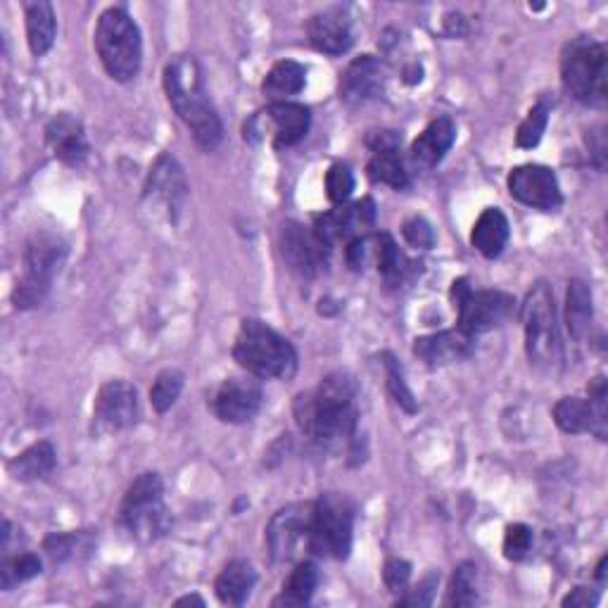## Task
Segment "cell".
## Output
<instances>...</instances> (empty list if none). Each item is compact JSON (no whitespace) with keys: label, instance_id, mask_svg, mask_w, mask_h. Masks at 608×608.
Listing matches in <instances>:
<instances>
[{"label":"cell","instance_id":"3957f363","mask_svg":"<svg viewBox=\"0 0 608 608\" xmlns=\"http://www.w3.org/2000/svg\"><path fill=\"white\" fill-rule=\"evenodd\" d=\"M233 357L254 378L291 380L297 371V352L281 333L258 318H245L233 343Z\"/></svg>","mask_w":608,"mask_h":608},{"label":"cell","instance_id":"52a82bcc","mask_svg":"<svg viewBox=\"0 0 608 608\" xmlns=\"http://www.w3.org/2000/svg\"><path fill=\"white\" fill-rule=\"evenodd\" d=\"M67 258L65 240L55 233H34L24 245V274L14 285L12 302L18 310H34L45 300L51 283Z\"/></svg>","mask_w":608,"mask_h":608},{"label":"cell","instance_id":"f546056e","mask_svg":"<svg viewBox=\"0 0 608 608\" xmlns=\"http://www.w3.org/2000/svg\"><path fill=\"white\" fill-rule=\"evenodd\" d=\"M304 84H307V72L293 60L276 62L264 78V95H269L274 103H285V98L297 95Z\"/></svg>","mask_w":608,"mask_h":608},{"label":"cell","instance_id":"cb8c5ba5","mask_svg":"<svg viewBox=\"0 0 608 608\" xmlns=\"http://www.w3.org/2000/svg\"><path fill=\"white\" fill-rule=\"evenodd\" d=\"M454 140H457V129L450 117H438L436 122H430L426 126V132L416 138L411 146L413 165H419L423 169H433L436 165L442 163L444 155L452 150Z\"/></svg>","mask_w":608,"mask_h":608},{"label":"cell","instance_id":"8fae6325","mask_svg":"<svg viewBox=\"0 0 608 608\" xmlns=\"http://www.w3.org/2000/svg\"><path fill=\"white\" fill-rule=\"evenodd\" d=\"M312 112L300 103H271L266 109L258 112L243 129L245 140L262 143L271 140L276 148H291L310 132Z\"/></svg>","mask_w":608,"mask_h":608},{"label":"cell","instance_id":"c3c4849f","mask_svg":"<svg viewBox=\"0 0 608 608\" xmlns=\"http://www.w3.org/2000/svg\"><path fill=\"white\" fill-rule=\"evenodd\" d=\"M606 564H608V556H604L601 558V562H599V568H597V578L604 583V578H606Z\"/></svg>","mask_w":608,"mask_h":608},{"label":"cell","instance_id":"4dcf8cb0","mask_svg":"<svg viewBox=\"0 0 608 608\" xmlns=\"http://www.w3.org/2000/svg\"><path fill=\"white\" fill-rule=\"evenodd\" d=\"M591 291L585 281H570L566 295V326L575 340H585L591 328Z\"/></svg>","mask_w":608,"mask_h":608},{"label":"cell","instance_id":"484cf974","mask_svg":"<svg viewBox=\"0 0 608 608\" xmlns=\"http://www.w3.org/2000/svg\"><path fill=\"white\" fill-rule=\"evenodd\" d=\"M24 18H27V41L31 53L36 57H43L55 43V34H57L55 10L51 3H45V0H36V3L27 6Z\"/></svg>","mask_w":608,"mask_h":608},{"label":"cell","instance_id":"5b68a950","mask_svg":"<svg viewBox=\"0 0 608 608\" xmlns=\"http://www.w3.org/2000/svg\"><path fill=\"white\" fill-rule=\"evenodd\" d=\"M608 55L606 45L595 39H573L562 53L564 91L583 105L604 107L608 101Z\"/></svg>","mask_w":608,"mask_h":608},{"label":"cell","instance_id":"836d02e7","mask_svg":"<svg viewBox=\"0 0 608 608\" xmlns=\"http://www.w3.org/2000/svg\"><path fill=\"white\" fill-rule=\"evenodd\" d=\"M473 604H478V566L463 562L452 575L450 591H447V606L467 608Z\"/></svg>","mask_w":608,"mask_h":608},{"label":"cell","instance_id":"ee69618b","mask_svg":"<svg viewBox=\"0 0 608 608\" xmlns=\"http://www.w3.org/2000/svg\"><path fill=\"white\" fill-rule=\"evenodd\" d=\"M438 583H440V575L438 573H430L419 587H416L413 591H409L407 597L399 599L397 606H428L430 601H433Z\"/></svg>","mask_w":608,"mask_h":608},{"label":"cell","instance_id":"d4e9b609","mask_svg":"<svg viewBox=\"0 0 608 608\" xmlns=\"http://www.w3.org/2000/svg\"><path fill=\"white\" fill-rule=\"evenodd\" d=\"M509 219L504 217L502 210L497 207H488V210L478 217L473 233H471V243L473 248L483 254L488 260L500 258L509 243Z\"/></svg>","mask_w":608,"mask_h":608},{"label":"cell","instance_id":"4fadbf2b","mask_svg":"<svg viewBox=\"0 0 608 608\" xmlns=\"http://www.w3.org/2000/svg\"><path fill=\"white\" fill-rule=\"evenodd\" d=\"M138 419V395L132 382L107 380L93 405V430L98 436L119 433Z\"/></svg>","mask_w":608,"mask_h":608},{"label":"cell","instance_id":"d6986e66","mask_svg":"<svg viewBox=\"0 0 608 608\" xmlns=\"http://www.w3.org/2000/svg\"><path fill=\"white\" fill-rule=\"evenodd\" d=\"M262 386L254 378H229L217 392L214 411L223 423H248L262 409Z\"/></svg>","mask_w":608,"mask_h":608},{"label":"cell","instance_id":"f6af8a7d","mask_svg":"<svg viewBox=\"0 0 608 608\" xmlns=\"http://www.w3.org/2000/svg\"><path fill=\"white\" fill-rule=\"evenodd\" d=\"M399 143H402V136L397 132H374L369 138H366V146L378 153H399Z\"/></svg>","mask_w":608,"mask_h":608},{"label":"cell","instance_id":"60d3db41","mask_svg":"<svg viewBox=\"0 0 608 608\" xmlns=\"http://www.w3.org/2000/svg\"><path fill=\"white\" fill-rule=\"evenodd\" d=\"M86 537L82 533H72V535H51L45 539L43 544V549L45 554L53 558L55 564H62V562H70V558L76 556V552L82 549V542Z\"/></svg>","mask_w":608,"mask_h":608},{"label":"cell","instance_id":"e0dca14e","mask_svg":"<svg viewBox=\"0 0 608 608\" xmlns=\"http://www.w3.org/2000/svg\"><path fill=\"white\" fill-rule=\"evenodd\" d=\"M281 252L297 276L312 279L322 274L328 264V252L322 240L314 235V231H304V227L295 221L283 223L281 229Z\"/></svg>","mask_w":608,"mask_h":608},{"label":"cell","instance_id":"5bb4252c","mask_svg":"<svg viewBox=\"0 0 608 608\" xmlns=\"http://www.w3.org/2000/svg\"><path fill=\"white\" fill-rule=\"evenodd\" d=\"M314 504H291L281 509L266 527V544L274 562H291L302 544L310 547Z\"/></svg>","mask_w":608,"mask_h":608},{"label":"cell","instance_id":"ab89813d","mask_svg":"<svg viewBox=\"0 0 608 608\" xmlns=\"http://www.w3.org/2000/svg\"><path fill=\"white\" fill-rule=\"evenodd\" d=\"M533 547V531L523 523H514L506 527L504 535V556L509 562H521Z\"/></svg>","mask_w":608,"mask_h":608},{"label":"cell","instance_id":"6da1fadb","mask_svg":"<svg viewBox=\"0 0 608 608\" xmlns=\"http://www.w3.org/2000/svg\"><path fill=\"white\" fill-rule=\"evenodd\" d=\"M357 382L345 371L326 376L314 392L295 399V421L312 442L335 447L357 430Z\"/></svg>","mask_w":608,"mask_h":608},{"label":"cell","instance_id":"7c38bea8","mask_svg":"<svg viewBox=\"0 0 608 608\" xmlns=\"http://www.w3.org/2000/svg\"><path fill=\"white\" fill-rule=\"evenodd\" d=\"M556 426L568 436L595 433L599 440L606 438V380L599 376L591 380L589 399L564 397L554 407Z\"/></svg>","mask_w":608,"mask_h":608},{"label":"cell","instance_id":"4316f807","mask_svg":"<svg viewBox=\"0 0 608 608\" xmlns=\"http://www.w3.org/2000/svg\"><path fill=\"white\" fill-rule=\"evenodd\" d=\"M371 262L376 264L378 274L386 279L388 285H402L413 271V264L405 258V252L397 248V243L388 233L374 235Z\"/></svg>","mask_w":608,"mask_h":608},{"label":"cell","instance_id":"2e32d148","mask_svg":"<svg viewBox=\"0 0 608 608\" xmlns=\"http://www.w3.org/2000/svg\"><path fill=\"white\" fill-rule=\"evenodd\" d=\"M509 193L533 210L552 212L562 205L556 174L544 165H521L509 174Z\"/></svg>","mask_w":608,"mask_h":608},{"label":"cell","instance_id":"ba28073f","mask_svg":"<svg viewBox=\"0 0 608 608\" xmlns=\"http://www.w3.org/2000/svg\"><path fill=\"white\" fill-rule=\"evenodd\" d=\"M352 531H355V504L345 494H322L314 502L310 549L318 556L347 558L352 549Z\"/></svg>","mask_w":608,"mask_h":608},{"label":"cell","instance_id":"e575fe53","mask_svg":"<svg viewBox=\"0 0 608 608\" xmlns=\"http://www.w3.org/2000/svg\"><path fill=\"white\" fill-rule=\"evenodd\" d=\"M39 573H41V558L36 554H20L14 558H8V562L0 566V587L10 591L20 583L36 578Z\"/></svg>","mask_w":608,"mask_h":608},{"label":"cell","instance_id":"7dc6e473","mask_svg":"<svg viewBox=\"0 0 608 608\" xmlns=\"http://www.w3.org/2000/svg\"><path fill=\"white\" fill-rule=\"evenodd\" d=\"M188 604H196V606H205V601L200 599V597H184V599H179V601H176V606H188Z\"/></svg>","mask_w":608,"mask_h":608},{"label":"cell","instance_id":"30bf717a","mask_svg":"<svg viewBox=\"0 0 608 608\" xmlns=\"http://www.w3.org/2000/svg\"><path fill=\"white\" fill-rule=\"evenodd\" d=\"M452 300L459 312V331L471 338L483 335L492 328L502 326L506 318L514 314L516 300L514 295L502 291H471L467 279H459L452 285Z\"/></svg>","mask_w":608,"mask_h":608},{"label":"cell","instance_id":"9c48e42d","mask_svg":"<svg viewBox=\"0 0 608 608\" xmlns=\"http://www.w3.org/2000/svg\"><path fill=\"white\" fill-rule=\"evenodd\" d=\"M163 492V478L157 473L138 475L129 492H126L122 504V523L136 539L150 542L169 531L171 518L167 514Z\"/></svg>","mask_w":608,"mask_h":608},{"label":"cell","instance_id":"44dd1931","mask_svg":"<svg viewBox=\"0 0 608 608\" xmlns=\"http://www.w3.org/2000/svg\"><path fill=\"white\" fill-rule=\"evenodd\" d=\"M307 34L318 53L343 55L355 43V29L345 8H326L307 22Z\"/></svg>","mask_w":608,"mask_h":608},{"label":"cell","instance_id":"ac0fdd59","mask_svg":"<svg viewBox=\"0 0 608 608\" xmlns=\"http://www.w3.org/2000/svg\"><path fill=\"white\" fill-rule=\"evenodd\" d=\"M188 198V184L181 165L169 153L159 155L153 165L146 181V200L153 205H163L169 219L181 214Z\"/></svg>","mask_w":608,"mask_h":608},{"label":"cell","instance_id":"bcb514c9","mask_svg":"<svg viewBox=\"0 0 608 608\" xmlns=\"http://www.w3.org/2000/svg\"><path fill=\"white\" fill-rule=\"evenodd\" d=\"M597 604V597L595 595H589V589L585 587H578V589H573L570 595L564 599V606H578V608H585V606H595Z\"/></svg>","mask_w":608,"mask_h":608},{"label":"cell","instance_id":"603a6c76","mask_svg":"<svg viewBox=\"0 0 608 608\" xmlns=\"http://www.w3.org/2000/svg\"><path fill=\"white\" fill-rule=\"evenodd\" d=\"M45 138L51 143V148L60 163L70 167L82 165L88 157V140L84 134V126L78 119H74L67 112H60L57 117L51 119L45 126Z\"/></svg>","mask_w":608,"mask_h":608},{"label":"cell","instance_id":"8d00e7d4","mask_svg":"<svg viewBox=\"0 0 608 608\" xmlns=\"http://www.w3.org/2000/svg\"><path fill=\"white\" fill-rule=\"evenodd\" d=\"M547 124H549V105L542 101L527 112V117L518 126V134H516L518 148H535L542 140L544 132H547Z\"/></svg>","mask_w":608,"mask_h":608},{"label":"cell","instance_id":"7a4b0ae2","mask_svg":"<svg viewBox=\"0 0 608 608\" xmlns=\"http://www.w3.org/2000/svg\"><path fill=\"white\" fill-rule=\"evenodd\" d=\"M165 91L176 115L202 150H214L223 138L221 119L207 98L202 70L193 55H176L165 67Z\"/></svg>","mask_w":608,"mask_h":608},{"label":"cell","instance_id":"7402d4cb","mask_svg":"<svg viewBox=\"0 0 608 608\" xmlns=\"http://www.w3.org/2000/svg\"><path fill=\"white\" fill-rule=\"evenodd\" d=\"M413 355L428 366H450L473 355V338L463 331H440L413 343Z\"/></svg>","mask_w":608,"mask_h":608},{"label":"cell","instance_id":"ffe728a7","mask_svg":"<svg viewBox=\"0 0 608 608\" xmlns=\"http://www.w3.org/2000/svg\"><path fill=\"white\" fill-rule=\"evenodd\" d=\"M386 91V70L374 55H361L345 70L340 78V101L359 107L380 98Z\"/></svg>","mask_w":608,"mask_h":608},{"label":"cell","instance_id":"f35d334b","mask_svg":"<svg viewBox=\"0 0 608 608\" xmlns=\"http://www.w3.org/2000/svg\"><path fill=\"white\" fill-rule=\"evenodd\" d=\"M352 190H355V174H352V169L347 165H343V163L333 165L326 171V193H328V200L333 205H343L352 196Z\"/></svg>","mask_w":608,"mask_h":608},{"label":"cell","instance_id":"83f0119b","mask_svg":"<svg viewBox=\"0 0 608 608\" xmlns=\"http://www.w3.org/2000/svg\"><path fill=\"white\" fill-rule=\"evenodd\" d=\"M254 583H258V573H254V568L248 562H231L219 573L214 589L221 604L243 606L250 597Z\"/></svg>","mask_w":608,"mask_h":608},{"label":"cell","instance_id":"f1b7e54d","mask_svg":"<svg viewBox=\"0 0 608 608\" xmlns=\"http://www.w3.org/2000/svg\"><path fill=\"white\" fill-rule=\"evenodd\" d=\"M55 447L51 442H36L27 452L14 457L8 463V471L20 483H31V480H39L51 473L55 469Z\"/></svg>","mask_w":608,"mask_h":608},{"label":"cell","instance_id":"277c9868","mask_svg":"<svg viewBox=\"0 0 608 608\" xmlns=\"http://www.w3.org/2000/svg\"><path fill=\"white\" fill-rule=\"evenodd\" d=\"M523 328H525V352L527 359L539 371L554 374L564 364L562 333L556 324L552 287L539 281L531 287L523 302Z\"/></svg>","mask_w":608,"mask_h":608},{"label":"cell","instance_id":"1f68e13d","mask_svg":"<svg viewBox=\"0 0 608 608\" xmlns=\"http://www.w3.org/2000/svg\"><path fill=\"white\" fill-rule=\"evenodd\" d=\"M318 587V568L312 562H302L295 570L287 575L281 597L274 606H304L314 597V589Z\"/></svg>","mask_w":608,"mask_h":608},{"label":"cell","instance_id":"8992f818","mask_svg":"<svg viewBox=\"0 0 608 608\" xmlns=\"http://www.w3.org/2000/svg\"><path fill=\"white\" fill-rule=\"evenodd\" d=\"M93 41L105 72L115 82L126 84L138 76L143 62L140 29L124 8H109L101 14Z\"/></svg>","mask_w":608,"mask_h":608},{"label":"cell","instance_id":"d6a6232c","mask_svg":"<svg viewBox=\"0 0 608 608\" xmlns=\"http://www.w3.org/2000/svg\"><path fill=\"white\" fill-rule=\"evenodd\" d=\"M366 171H369L371 181H376V184H386L395 190L409 188V171L402 163V157H399V153H378V155H374L369 167H366Z\"/></svg>","mask_w":608,"mask_h":608},{"label":"cell","instance_id":"b9f144b4","mask_svg":"<svg viewBox=\"0 0 608 608\" xmlns=\"http://www.w3.org/2000/svg\"><path fill=\"white\" fill-rule=\"evenodd\" d=\"M402 233H405V240L411 248L428 250V248L436 245V231L423 217L407 219L405 227H402Z\"/></svg>","mask_w":608,"mask_h":608},{"label":"cell","instance_id":"7bdbcfd3","mask_svg":"<svg viewBox=\"0 0 608 608\" xmlns=\"http://www.w3.org/2000/svg\"><path fill=\"white\" fill-rule=\"evenodd\" d=\"M409 578H411V566L402 562V558H390L386 568H382V580H386V587L395 591V595L397 591H405V587L409 585Z\"/></svg>","mask_w":608,"mask_h":608},{"label":"cell","instance_id":"9a60e30c","mask_svg":"<svg viewBox=\"0 0 608 608\" xmlns=\"http://www.w3.org/2000/svg\"><path fill=\"white\" fill-rule=\"evenodd\" d=\"M376 227V205L371 198H364L355 205L340 207V210L316 217L314 235L322 240L326 248H333L340 240H355L369 235V229Z\"/></svg>","mask_w":608,"mask_h":608},{"label":"cell","instance_id":"d590c367","mask_svg":"<svg viewBox=\"0 0 608 608\" xmlns=\"http://www.w3.org/2000/svg\"><path fill=\"white\" fill-rule=\"evenodd\" d=\"M181 390H184V374L176 371V369H165L153 382L150 402L159 413H165L174 407V402L179 399Z\"/></svg>","mask_w":608,"mask_h":608},{"label":"cell","instance_id":"74e56055","mask_svg":"<svg viewBox=\"0 0 608 608\" xmlns=\"http://www.w3.org/2000/svg\"><path fill=\"white\" fill-rule=\"evenodd\" d=\"M382 364H386V378H388V390L390 395L395 397V402L402 407L405 411L413 413L416 409H419V405H416V399L411 395V390L407 388L405 382V376H402V369H399V364L392 359V355H382Z\"/></svg>","mask_w":608,"mask_h":608}]
</instances>
